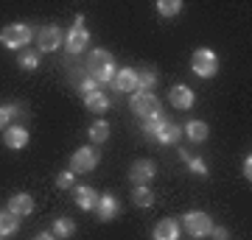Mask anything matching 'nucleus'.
Masks as SVG:
<instances>
[{
  "label": "nucleus",
  "instance_id": "f257e3e1",
  "mask_svg": "<svg viewBox=\"0 0 252 240\" xmlns=\"http://www.w3.org/2000/svg\"><path fill=\"white\" fill-rule=\"evenodd\" d=\"M115 56L109 53L107 48H95L90 51V59H87V76H90L95 84H109L115 79Z\"/></svg>",
  "mask_w": 252,
  "mask_h": 240
},
{
  "label": "nucleus",
  "instance_id": "f03ea898",
  "mask_svg": "<svg viewBox=\"0 0 252 240\" xmlns=\"http://www.w3.org/2000/svg\"><path fill=\"white\" fill-rule=\"evenodd\" d=\"M34 39V31L26 26V23H11L0 31V45L3 48H9V51H20V48H26L28 42Z\"/></svg>",
  "mask_w": 252,
  "mask_h": 240
},
{
  "label": "nucleus",
  "instance_id": "7ed1b4c3",
  "mask_svg": "<svg viewBox=\"0 0 252 240\" xmlns=\"http://www.w3.org/2000/svg\"><path fill=\"white\" fill-rule=\"evenodd\" d=\"M87 45H90V31H87V26H84V14H76L73 28L67 31V36H64V48H67L70 56H79Z\"/></svg>",
  "mask_w": 252,
  "mask_h": 240
},
{
  "label": "nucleus",
  "instance_id": "20e7f679",
  "mask_svg": "<svg viewBox=\"0 0 252 240\" xmlns=\"http://www.w3.org/2000/svg\"><path fill=\"white\" fill-rule=\"evenodd\" d=\"M190 70L196 73L199 79H213L219 73V59L210 48H196L190 56Z\"/></svg>",
  "mask_w": 252,
  "mask_h": 240
},
{
  "label": "nucleus",
  "instance_id": "39448f33",
  "mask_svg": "<svg viewBox=\"0 0 252 240\" xmlns=\"http://www.w3.org/2000/svg\"><path fill=\"white\" fill-rule=\"evenodd\" d=\"M182 229L188 232L190 238H207L210 229H213V218L202 210H190V213L182 215Z\"/></svg>",
  "mask_w": 252,
  "mask_h": 240
},
{
  "label": "nucleus",
  "instance_id": "423d86ee",
  "mask_svg": "<svg viewBox=\"0 0 252 240\" xmlns=\"http://www.w3.org/2000/svg\"><path fill=\"white\" fill-rule=\"evenodd\" d=\"M98 162H101V151H95L93 145H81L70 157V170L73 173H90V170H95Z\"/></svg>",
  "mask_w": 252,
  "mask_h": 240
},
{
  "label": "nucleus",
  "instance_id": "0eeeda50",
  "mask_svg": "<svg viewBox=\"0 0 252 240\" xmlns=\"http://www.w3.org/2000/svg\"><path fill=\"white\" fill-rule=\"evenodd\" d=\"M129 107H132V112H135L137 117H143V120L160 115V98H157L154 92H135Z\"/></svg>",
  "mask_w": 252,
  "mask_h": 240
},
{
  "label": "nucleus",
  "instance_id": "6e6552de",
  "mask_svg": "<svg viewBox=\"0 0 252 240\" xmlns=\"http://www.w3.org/2000/svg\"><path fill=\"white\" fill-rule=\"evenodd\" d=\"M62 42H64V34H62V28H59V26L39 28V39H36V45H39V53H54Z\"/></svg>",
  "mask_w": 252,
  "mask_h": 240
},
{
  "label": "nucleus",
  "instance_id": "1a4fd4ad",
  "mask_svg": "<svg viewBox=\"0 0 252 240\" xmlns=\"http://www.w3.org/2000/svg\"><path fill=\"white\" fill-rule=\"evenodd\" d=\"M3 142H6V148H11V151H23L28 145V129L23 123H9L3 129Z\"/></svg>",
  "mask_w": 252,
  "mask_h": 240
},
{
  "label": "nucleus",
  "instance_id": "9d476101",
  "mask_svg": "<svg viewBox=\"0 0 252 240\" xmlns=\"http://www.w3.org/2000/svg\"><path fill=\"white\" fill-rule=\"evenodd\" d=\"M154 176H157V165H154L152 160H135V165H132V170H129V179H132L135 187L149 185Z\"/></svg>",
  "mask_w": 252,
  "mask_h": 240
},
{
  "label": "nucleus",
  "instance_id": "9b49d317",
  "mask_svg": "<svg viewBox=\"0 0 252 240\" xmlns=\"http://www.w3.org/2000/svg\"><path fill=\"white\" fill-rule=\"evenodd\" d=\"M93 213H95V218H98V221H115L118 218V213H121V204H118V198L112 196V193H101L98 196V204H95V210H93Z\"/></svg>",
  "mask_w": 252,
  "mask_h": 240
},
{
  "label": "nucleus",
  "instance_id": "f8f14e48",
  "mask_svg": "<svg viewBox=\"0 0 252 240\" xmlns=\"http://www.w3.org/2000/svg\"><path fill=\"white\" fill-rule=\"evenodd\" d=\"M98 196H101V193H95L90 185L73 187V201H76V207H79V210H84V213L95 210V204H98Z\"/></svg>",
  "mask_w": 252,
  "mask_h": 240
},
{
  "label": "nucleus",
  "instance_id": "ddd939ff",
  "mask_svg": "<svg viewBox=\"0 0 252 240\" xmlns=\"http://www.w3.org/2000/svg\"><path fill=\"white\" fill-rule=\"evenodd\" d=\"M112 87L118 92H137V70L135 67H121L112 79Z\"/></svg>",
  "mask_w": 252,
  "mask_h": 240
},
{
  "label": "nucleus",
  "instance_id": "4468645a",
  "mask_svg": "<svg viewBox=\"0 0 252 240\" xmlns=\"http://www.w3.org/2000/svg\"><path fill=\"white\" fill-rule=\"evenodd\" d=\"M34 198L28 196V193H17V196H11L9 198V207H6V210H9L11 215H17V218H28V215L34 213Z\"/></svg>",
  "mask_w": 252,
  "mask_h": 240
},
{
  "label": "nucleus",
  "instance_id": "2eb2a0df",
  "mask_svg": "<svg viewBox=\"0 0 252 240\" xmlns=\"http://www.w3.org/2000/svg\"><path fill=\"white\" fill-rule=\"evenodd\" d=\"M168 101H171V107H177V109H190L193 101H196V95H193L190 87L177 84V87H171V92H168Z\"/></svg>",
  "mask_w": 252,
  "mask_h": 240
},
{
  "label": "nucleus",
  "instance_id": "dca6fc26",
  "mask_svg": "<svg viewBox=\"0 0 252 240\" xmlns=\"http://www.w3.org/2000/svg\"><path fill=\"white\" fill-rule=\"evenodd\" d=\"M154 240H180V223L174 221V218H162L152 232Z\"/></svg>",
  "mask_w": 252,
  "mask_h": 240
},
{
  "label": "nucleus",
  "instance_id": "f3484780",
  "mask_svg": "<svg viewBox=\"0 0 252 240\" xmlns=\"http://www.w3.org/2000/svg\"><path fill=\"white\" fill-rule=\"evenodd\" d=\"M182 134L188 137L190 142H205L210 137V126L205 120H188V123L182 126Z\"/></svg>",
  "mask_w": 252,
  "mask_h": 240
},
{
  "label": "nucleus",
  "instance_id": "a211bd4d",
  "mask_svg": "<svg viewBox=\"0 0 252 240\" xmlns=\"http://www.w3.org/2000/svg\"><path fill=\"white\" fill-rule=\"evenodd\" d=\"M84 107L90 109L93 115H104V112H109V98H107V92L95 89V92H90V95H84Z\"/></svg>",
  "mask_w": 252,
  "mask_h": 240
},
{
  "label": "nucleus",
  "instance_id": "6ab92c4d",
  "mask_svg": "<svg viewBox=\"0 0 252 240\" xmlns=\"http://www.w3.org/2000/svg\"><path fill=\"white\" fill-rule=\"evenodd\" d=\"M73 232H76V221L73 218H67V215H59V218H54V235L56 240H67L73 238Z\"/></svg>",
  "mask_w": 252,
  "mask_h": 240
},
{
  "label": "nucleus",
  "instance_id": "aec40b11",
  "mask_svg": "<svg viewBox=\"0 0 252 240\" xmlns=\"http://www.w3.org/2000/svg\"><path fill=\"white\" fill-rule=\"evenodd\" d=\"M180 134H182L180 126L171 123V120H165V126H162L160 132H157V137H154V140L160 142V145H174V142L180 140Z\"/></svg>",
  "mask_w": 252,
  "mask_h": 240
},
{
  "label": "nucleus",
  "instance_id": "412c9836",
  "mask_svg": "<svg viewBox=\"0 0 252 240\" xmlns=\"http://www.w3.org/2000/svg\"><path fill=\"white\" fill-rule=\"evenodd\" d=\"M87 137H90V142H95V145L107 142L109 140V123H107V120H95V123H90Z\"/></svg>",
  "mask_w": 252,
  "mask_h": 240
},
{
  "label": "nucleus",
  "instance_id": "4be33fe9",
  "mask_svg": "<svg viewBox=\"0 0 252 240\" xmlns=\"http://www.w3.org/2000/svg\"><path fill=\"white\" fill-rule=\"evenodd\" d=\"M132 201H135V207H143V210H149V207H154V193L152 187L143 185V187H135V193H132Z\"/></svg>",
  "mask_w": 252,
  "mask_h": 240
},
{
  "label": "nucleus",
  "instance_id": "5701e85b",
  "mask_svg": "<svg viewBox=\"0 0 252 240\" xmlns=\"http://www.w3.org/2000/svg\"><path fill=\"white\" fill-rule=\"evenodd\" d=\"M20 229V218L17 215H11L9 210H0V235L6 238V235H14Z\"/></svg>",
  "mask_w": 252,
  "mask_h": 240
},
{
  "label": "nucleus",
  "instance_id": "b1692460",
  "mask_svg": "<svg viewBox=\"0 0 252 240\" xmlns=\"http://www.w3.org/2000/svg\"><path fill=\"white\" fill-rule=\"evenodd\" d=\"M154 84H157V73H154L152 67L137 70V92H152Z\"/></svg>",
  "mask_w": 252,
  "mask_h": 240
},
{
  "label": "nucleus",
  "instance_id": "393cba45",
  "mask_svg": "<svg viewBox=\"0 0 252 240\" xmlns=\"http://www.w3.org/2000/svg\"><path fill=\"white\" fill-rule=\"evenodd\" d=\"M17 64H20V70H28V73L36 70V67H39V53H36V51H23Z\"/></svg>",
  "mask_w": 252,
  "mask_h": 240
},
{
  "label": "nucleus",
  "instance_id": "a878e982",
  "mask_svg": "<svg viewBox=\"0 0 252 240\" xmlns=\"http://www.w3.org/2000/svg\"><path fill=\"white\" fill-rule=\"evenodd\" d=\"M162 126H165V117H162V112H160V115H154V117H149V120H143V134L154 140Z\"/></svg>",
  "mask_w": 252,
  "mask_h": 240
},
{
  "label": "nucleus",
  "instance_id": "bb28decb",
  "mask_svg": "<svg viewBox=\"0 0 252 240\" xmlns=\"http://www.w3.org/2000/svg\"><path fill=\"white\" fill-rule=\"evenodd\" d=\"M157 11L162 17H177L182 11V3L180 0H157Z\"/></svg>",
  "mask_w": 252,
  "mask_h": 240
},
{
  "label": "nucleus",
  "instance_id": "cd10ccee",
  "mask_svg": "<svg viewBox=\"0 0 252 240\" xmlns=\"http://www.w3.org/2000/svg\"><path fill=\"white\" fill-rule=\"evenodd\" d=\"M6 115H9V123L11 120L20 123V120L26 117V107H23V104H6Z\"/></svg>",
  "mask_w": 252,
  "mask_h": 240
},
{
  "label": "nucleus",
  "instance_id": "c85d7f7f",
  "mask_svg": "<svg viewBox=\"0 0 252 240\" xmlns=\"http://www.w3.org/2000/svg\"><path fill=\"white\" fill-rule=\"evenodd\" d=\"M185 165H188V170L193 173V176H202V179L207 176V165H205L202 160H199V157H193V160H188Z\"/></svg>",
  "mask_w": 252,
  "mask_h": 240
},
{
  "label": "nucleus",
  "instance_id": "c756f323",
  "mask_svg": "<svg viewBox=\"0 0 252 240\" xmlns=\"http://www.w3.org/2000/svg\"><path fill=\"white\" fill-rule=\"evenodd\" d=\"M73 182H76V173H73V170H62V173L56 176V187H59V190L73 187Z\"/></svg>",
  "mask_w": 252,
  "mask_h": 240
},
{
  "label": "nucleus",
  "instance_id": "7c9ffc66",
  "mask_svg": "<svg viewBox=\"0 0 252 240\" xmlns=\"http://www.w3.org/2000/svg\"><path fill=\"white\" fill-rule=\"evenodd\" d=\"M76 87H79L81 95H90V92H95V89H98V84H95V81H93L90 76H87V79H81L79 84H76Z\"/></svg>",
  "mask_w": 252,
  "mask_h": 240
},
{
  "label": "nucleus",
  "instance_id": "2f4dec72",
  "mask_svg": "<svg viewBox=\"0 0 252 240\" xmlns=\"http://www.w3.org/2000/svg\"><path fill=\"white\" fill-rule=\"evenodd\" d=\"M210 235H213L216 240H227V238H230V232H227L224 226H213V229H210Z\"/></svg>",
  "mask_w": 252,
  "mask_h": 240
},
{
  "label": "nucleus",
  "instance_id": "473e14b6",
  "mask_svg": "<svg viewBox=\"0 0 252 240\" xmlns=\"http://www.w3.org/2000/svg\"><path fill=\"white\" fill-rule=\"evenodd\" d=\"M244 176H247V182L252 179V160H250V157L244 160Z\"/></svg>",
  "mask_w": 252,
  "mask_h": 240
},
{
  "label": "nucleus",
  "instance_id": "72a5a7b5",
  "mask_svg": "<svg viewBox=\"0 0 252 240\" xmlns=\"http://www.w3.org/2000/svg\"><path fill=\"white\" fill-rule=\"evenodd\" d=\"M9 126V115H6V107H0V129Z\"/></svg>",
  "mask_w": 252,
  "mask_h": 240
},
{
  "label": "nucleus",
  "instance_id": "f704fd0d",
  "mask_svg": "<svg viewBox=\"0 0 252 240\" xmlns=\"http://www.w3.org/2000/svg\"><path fill=\"white\" fill-rule=\"evenodd\" d=\"M34 240H56L54 235H51V232H39V235H36Z\"/></svg>",
  "mask_w": 252,
  "mask_h": 240
},
{
  "label": "nucleus",
  "instance_id": "c9c22d12",
  "mask_svg": "<svg viewBox=\"0 0 252 240\" xmlns=\"http://www.w3.org/2000/svg\"><path fill=\"white\" fill-rule=\"evenodd\" d=\"M180 160H182V162H188V160H193V154L185 151V148H180Z\"/></svg>",
  "mask_w": 252,
  "mask_h": 240
},
{
  "label": "nucleus",
  "instance_id": "e433bc0d",
  "mask_svg": "<svg viewBox=\"0 0 252 240\" xmlns=\"http://www.w3.org/2000/svg\"><path fill=\"white\" fill-rule=\"evenodd\" d=\"M0 240H3V235H0Z\"/></svg>",
  "mask_w": 252,
  "mask_h": 240
}]
</instances>
